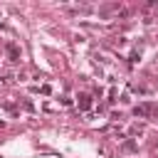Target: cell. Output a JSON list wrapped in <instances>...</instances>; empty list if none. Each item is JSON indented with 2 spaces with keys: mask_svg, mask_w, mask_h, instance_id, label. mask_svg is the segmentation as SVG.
Returning a JSON list of instances; mask_svg holds the SVG:
<instances>
[{
  "mask_svg": "<svg viewBox=\"0 0 158 158\" xmlns=\"http://www.w3.org/2000/svg\"><path fill=\"white\" fill-rule=\"evenodd\" d=\"M8 54H10V59H12V62H17V59H20V50H17L15 45H8Z\"/></svg>",
  "mask_w": 158,
  "mask_h": 158,
  "instance_id": "6da1fadb",
  "label": "cell"
},
{
  "mask_svg": "<svg viewBox=\"0 0 158 158\" xmlns=\"http://www.w3.org/2000/svg\"><path fill=\"white\" fill-rule=\"evenodd\" d=\"M89 104H92V101H89L87 94H84V97H79V106H82V109H89Z\"/></svg>",
  "mask_w": 158,
  "mask_h": 158,
  "instance_id": "7a4b0ae2",
  "label": "cell"
}]
</instances>
